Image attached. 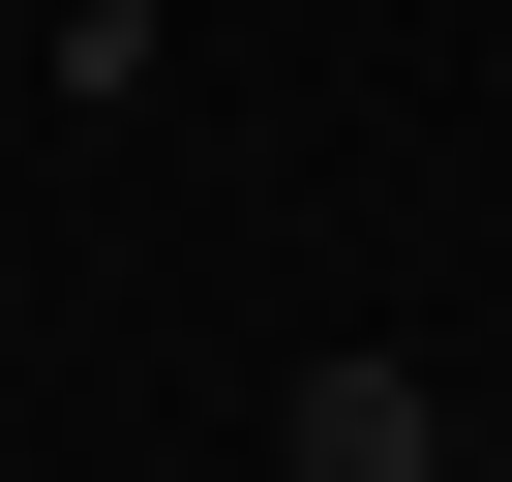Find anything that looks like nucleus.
<instances>
[{"mask_svg":"<svg viewBox=\"0 0 512 482\" xmlns=\"http://www.w3.org/2000/svg\"><path fill=\"white\" fill-rule=\"evenodd\" d=\"M272 482H452V392L422 362H302L272 392Z\"/></svg>","mask_w":512,"mask_h":482,"instance_id":"f257e3e1","label":"nucleus"}]
</instances>
